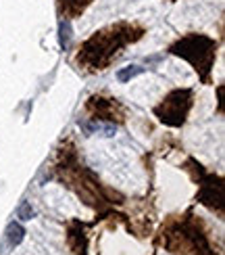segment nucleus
<instances>
[{
    "mask_svg": "<svg viewBox=\"0 0 225 255\" xmlns=\"http://www.w3.org/2000/svg\"><path fill=\"white\" fill-rule=\"evenodd\" d=\"M142 36V29L130 23H117L109 29L98 31L83 44L77 61L88 65L90 69H104L111 59L130 42H136Z\"/></svg>",
    "mask_w": 225,
    "mask_h": 255,
    "instance_id": "1",
    "label": "nucleus"
},
{
    "mask_svg": "<svg viewBox=\"0 0 225 255\" xmlns=\"http://www.w3.org/2000/svg\"><path fill=\"white\" fill-rule=\"evenodd\" d=\"M215 48H217L215 40L200 36V34H192V36H186L184 40L175 42V44L171 46V52L188 59L192 65H194V69L207 78L213 61H215Z\"/></svg>",
    "mask_w": 225,
    "mask_h": 255,
    "instance_id": "2",
    "label": "nucleus"
},
{
    "mask_svg": "<svg viewBox=\"0 0 225 255\" xmlns=\"http://www.w3.org/2000/svg\"><path fill=\"white\" fill-rule=\"evenodd\" d=\"M192 107V92L190 90H175L154 109L156 118L167 126H181L186 122V115Z\"/></svg>",
    "mask_w": 225,
    "mask_h": 255,
    "instance_id": "3",
    "label": "nucleus"
},
{
    "mask_svg": "<svg viewBox=\"0 0 225 255\" xmlns=\"http://www.w3.org/2000/svg\"><path fill=\"white\" fill-rule=\"evenodd\" d=\"M25 239V228L19 224V222H10V224L6 226V241L10 247H17L21 245V241Z\"/></svg>",
    "mask_w": 225,
    "mask_h": 255,
    "instance_id": "4",
    "label": "nucleus"
},
{
    "mask_svg": "<svg viewBox=\"0 0 225 255\" xmlns=\"http://www.w3.org/2000/svg\"><path fill=\"white\" fill-rule=\"evenodd\" d=\"M90 2H92V0H59V4H61V8H63V13H67V15L79 13V10H83Z\"/></svg>",
    "mask_w": 225,
    "mask_h": 255,
    "instance_id": "5",
    "label": "nucleus"
},
{
    "mask_svg": "<svg viewBox=\"0 0 225 255\" xmlns=\"http://www.w3.org/2000/svg\"><path fill=\"white\" fill-rule=\"evenodd\" d=\"M144 73V67H140V65H132V67H125V69H121L119 73H117V80L119 82H130V80H134V78H138V76H142Z\"/></svg>",
    "mask_w": 225,
    "mask_h": 255,
    "instance_id": "6",
    "label": "nucleus"
},
{
    "mask_svg": "<svg viewBox=\"0 0 225 255\" xmlns=\"http://www.w3.org/2000/svg\"><path fill=\"white\" fill-rule=\"evenodd\" d=\"M69 42H71V27H69V21H61L59 23V44L63 50L69 48Z\"/></svg>",
    "mask_w": 225,
    "mask_h": 255,
    "instance_id": "7",
    "label": "nucleus"
},
{
    "mask_svg": "<svg viewBox=\"0 0 225 255\" xmlns=\"http://www.w3.org/2000/svg\"><path fill=\"white\" fill-rule=\"evenodd\" d=\"M34 216H36V211H34V207H31L29 203H21V205H19L17 218H21V220H31Z\"/></svg>",
    "mask_w": 225,
    "mask_h": 255,
    "instance_id": "8",
    "label": "nucleus"
}]
</instances>
